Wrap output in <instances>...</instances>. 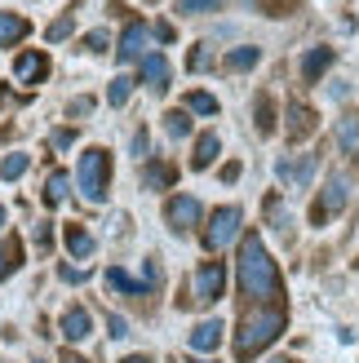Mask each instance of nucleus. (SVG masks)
<instances>
[{
	"label": "nucleus",
	"instance_id": "obj_26",
	"mask_svg": "<svg viewBox=\"0 0 359 363\" xmlns=\"http://www.w3.org/2000/svg\"><path fill=\"white\" fill-rule=\"evenodd\" d=\"M337 142H342V151H359V111H350L342 120V129H337Z\"/></svg>",
	"mask_w": 359,
	"mask_h": 363
},
{
	"label": "nucleus",
	"instance_id": "obj_1",
	"mask_svg": "<svg viewBox=\"0 0 359 363\" xmlns=\"http://www.w3.org/2000/svg\"><path fill=\"white\" fill-rule=\"evenodd\" d=\"M236 288L248 301H280L284 288H280V270L266 252L262 235L258 230H244L240 240V257H236Z\"/></svg>",
	"mask_w": 359,
	"mask_h": 363
},
{
	"label": "nucleus",
	"instance_id": "obj_3",
	"mask_svg": "<svg viewBox=\"0 0 359 363\" xmlns=\"http://www.w3.org/2000/svg\"><path fill=\"white\" fill-rule=\"evenodd\" d=\"M76 182H80V195L89 204H102L106 191H111V155L102 147H89L80 155V169H76Z\"/></svg>",
	"mask_w": 359,
	"mask_h": 363
},
{
	"label": "nucleus",
	"instance_id": "obj_15",
	"mask_svg": "<svg viewBox=\"0 0 359 363\" xmlns=\"http://www.w3.org/2000/svg\"><path fill=\"white\" fill-rule=\"evenodd\" d=\"M333 58H337V49H328V45L311 49L306 58H302V80H306V84H315V80H319V76H324V71L333 67Z\"/></svg>",
	"mask_w": 359,
	"mask_h": 363
},
{
	"label": "nucleus",
	"instance_id": "obj_7",
	"mask_svg": "<svg viewBox=\"0 0 359 363\" xmlns=\"http://www.w3.org/2000/svg\"><path fill=\"white\" fill-rule=\"evenodd\" d=\"M13 76H18V84H40L49 76V53L45 49H23L13 58Z\"/></svg>",
	"mask_w": 359,
	"mask_h": 363
},
{
	"label": "nucleus",
	"instance_id": "obj_18",
	"mask_svg": "<svg viewBox=\"0 0 359 363\" xmlns=\"http://www.w3.org/2000/svg\"><path fill=\"white\" fill-rule=\"evenodd\" d=\"M62 240H67V252H71V257H94V235H89L80 222H71V226L62 230Z\"/></svg>",
	"mask_w": 359,
	"mask_h": 363
},
{
	"label": "nucleus",
	"instance_id": "obj_4",
	"mask_svg": "<svg viewBox=\"0 0 359 363\" xmlns=\"http://www.w3.org/2000/svg\"><path fill=\"white\" fill-rule=\"evenodd\" d=\"M240 226H244V213H240L236 204H222V208H213V213H209V226H204L200 240H204L209 252H218V248H226V244L240 235Z\"/></svg>",
	"mask_w": 359,
	"mask_h": 363
},
{
	"label": "nucleus",
	"instance_id": "obj_37",
	"mask_svg": "<svg viewBox=\"0 0 359 363\" xmlns=\"http://www.w3.org/2000/svg\"><path fill=\"white\" fill-rule=\"evenodd\" d=\"M58 275H62L67 284H84V279H89V270H76V266H58Z\"/></svg>",
	"mask_w": 359,
	"mask_h": 363
},
{
	"label": "nucleus",
	"instance_id": "obj_11",
	"mask_svg": "<svg viewBox=\"0 0 359 363\" xmlns=\"http://www.w3.org/2000/svg\"><path fill=\"white\" fill-rule=\"evenodd\" d=\"M58 333H62L67 341H84L89 333H94V315H89L84 306H67V311H62V323H58Z\"/></svg>",
	"mask_w": 359,
	"mask_h": 363
},
{
	"label": "nucleus",
	"instance_id": "obj_45",
	"mask_svg": "<svg viewBox=\"0 0 359 363\" xmlns=\"http://www.w3.org/2000/svg\"><path fill=\"white\" fill-rule=\"evenodd\" d=\"M191 363H213V359H191Z\"/></svg>",
	"mask_w": 359,
	"mask_h": 363
},
{
	"label": "nucleus",
	"instance_id": "obj_16",
	"mask_svg": "<svg viewBox=\"0 0 359 363\" xmlns=\"http://www.w3.org/2000/svg\"><path fill=\"white\" fill-rule=\"evenodd\" d=\"M106 284L116 288V293H124V297H147L151 288H147V279H133L129 270H120V266H111L106 270Z\"/></svg>",
	"mask_w": 359,
	"mask_h": 363
},
{
	"label": "nucleus",
	"instance_id": "obj_22",
	"mask_svg": "<svg viewBox=\"0 0 359 363\" xmlns=\"http://www.w3.org/2000/svg\"><path fill=\"white\" fill-rule=\"evenodd\" d=\"M67 186H71V177H67L62 169H53V173L45 177V204H49V208L62 204V199H67Z\"/></svg>",
	"mask_w": 359,
	"mask_h": 363
},
{
	"label": "nucleus",
	"instance_id": "obj_43",
	"mask_svg": "<svg viewBox=\"0 0 359 363\" xmlns=\"http://www.w3.org/2000/svg\"><path fill=\"white\" fill-rule=\"evenodd\" d=\"M271 363H297V359H271Z\"/></svg>",
	"mask_w": 359,
	"mask_h": 363
},
{
	"label": "nucleus",
	"instance_id": "obj_34",
	"mask_svg": "<svg viewBox=\"0 0 359 363\" xmlns=\"http://www.w3.org/2000/svg\"><path fill=\"white\" fill-rule=\"evenodd\" d=\"M106 333H111V337L120 341V337H129V323H124V319H120V315L111 311V315H106Z\"/></svg>",
	"mask_w": 359,
	"mask_h": 363
},
{
	"label": "nucleus",
	"instance_id": "obj_35",
	"mask_svg": "<svg viewBox=\"0 0 359 363\" xmlns=\"http://www.w3.org/2000/svg\"><path fill=\"white\" fill-rule=\"evenodd\" d=\"M94 111V98H71L67 102V116H89Z\"/></svg>",
	"mask_w": 359,
	"mask_h": 363
},
{
	"label": "nucleus",
	"instance_id": "obj_38",
	"mask_svg": "<svg viewBox=\"0 0 359 363\" xmlns=\"http://www.w3.org/2000/svg\"><path fill=\"white\" fill-rule=\"evenodd\" d=\"M35 244H40V248L49 252V244H53V226H49V222H40V226H35Z\"/></svg>",
	"mask_w": 359,
	"mask_h": 363
},
{
	"label": "nucleus",
	"instance_id": "obj_39",
	"mask_svg": "<svg viewBox=\"0 0 359 363\" xmlns=\"http://www.w3.org/2000/svg\"><path fill=\"white\" fill-rule=\"evenodd\" d=\"M133 155H147V129L133 133Z\"/></svg>",
	"mask_w": 359,
	"mask_h": 363
},
{
	"label": "nucleus",
	"instance_id": "obj_14",
	"mask_svg": "<svg viewBox=\"0 0 359 363\" xmlns=\"http://www.w3.org/2000/svg\"><path fill=\"white\" fill-rule=\"evenodd\" d=\"M218 151H222V138H218V133H200V138H195V151H191V169H195V173L213 169Z\"/></svg>",
	"mask_w": 359,
	"mask_h": 363
},
{
	"label": "nucleus",
	"instance_id": "obj_42",
	"mask_svg": "<svg viewBox=\"0 0 359 363\" xmlns=\"http://www.w3.org/2000/svg\"><path fill=\"white\" fill-rule=\"evenodd\" d=\"M62 363H84V359H80V354H67V359H62Z\"/></svg>",
	"mask_w": 359,
	"mask_h": 363
},
{
	"label": "nucleus",
	"instance_id": "obj_12",
	"mask_svg": "<svg viewBox=\"0 0 359 363\" xmlns=\"http://www.w3.org/2000/svg\"><path fill=\"white\" fill-rule=\"evenodd\" d=\"M222 319H204V323H195L191 328V350L195 354H209V350H218L222 346Z\"/></svg>",
	"mask_w": 359,
	"mask_h": 363
},
{
	"label": "nucleus",
	"instance_id": "obj_13",
	"mask_svg": "<svg viewBox=\"0 0 359 363\" xmlns=\"http://www.w3.org/2000/svg\"><path fill=\"white\" fill-rule=\"evenodd\" d=\"M142 84L155 89V94L169 89V58L165 53H147V58H142Z\"/></svg>",
	"mask_w": 359,
	"mask_h": 363
},
{
	"label": "nucleus",
	"instance_id": "obj_25",
	"mask_svg": "<svg viewBox=\"0 0 359 363\" xmlns=\"http://www.w3.org/2000/svg\"><path fill=\"white\" fill-rule=\"evenodd\" d=\"M253 111H258V133L266 138V133L275 129V102H271V94H258V106H253Z\"/></svg>",
	"mask_w": 359,
	"mask_h": 363
},
{
	"label": "nucleus",
	"instance_id": "obj_5",
	"mask_svg": "<svg viewBox=\"0 0 359 363\" xmlns=\"http://www.w3.org/2000/svg\"><path fill=\"white\" fill-rule=\"evenodd\" d=\"M165 217H169V226H173L177 235H187V230L200 226L204 208H200V199H195V195H173L169 204H165Z\"/></svg>",
	"mask_w": 359,
	"mask_h": 363
},
{
	"label": "nucleus",
	"instance_id": "obj_44",
	"mask_svg": "<svg viewBox=\"0 0 359 363\" xmlns=\"http://www.w3.org/2000/svg\"><path fill=\"white\" fill-rule=\"evenodd\" d=\"M0 226H5V204H0Z\"/></svg>",
	"mask_w": 359,
	"mask_h": 363
},
{
	"label": "nucleus",
	"instance_id": "obj_30",
	"mask_svg": "<svg viewBox=\"0 0 359 363\" xmlns=\"http://www.w3.org/2000/svg\"><path fill=\"white\" fill-rule=\"evenodd\" d=\"M165 129H169V138H187L191 133V111H169Z\"/></svg>",
	"mask_w": 359,
	"mask_h": 363
},
{
	"label": "nucleus",
	"instance_id": "obj_20",
	"mask_svg": "<svg viewBox=\"0 0 359 363\" xmlns=\"http://www.w3.org/2000/svg\"><path fill=\"white\" fill-rule=\"evenodd\" d=\"M31 31V23H27V18L23 13H0V45H18V40H23V35Z\"/></svg>",
	"mask_w": 359,
	"mask_h": 363
},
{
	"label": "nucleus",
	"instance_id": "obj_27",
	"mask_svg": "<svg viewBox=\"0 0 359 363\" xmlns=\"http://www.w3.org/2000/svg\"><path fill=\"white\" fill-rule=\"evenodd\" d=\"M187 111H195V116H218V98L204 94V89H195V94H187Z\"/></svg>",
	"mask_w": 359,
	"mask_h": 363
},
{
	"label": "nucleus",
	"instance_id": "obj_40",
	"mask_svg": "<svg viewBox=\"0 0 359 363\" xmlns=\"http://www.w3.org/2000/svg\"><path fill=\"white\" fill-rule=\"evenodd\" d=\"M155 40L169 45V40H173V27H169V23H155Z\"/></svg>",
	"mask_w": 359,
	"mask_h": 363
},
{
	"label": "nucleus",
	"instance_id": "obj_36",
	"mask_svg": "<svg viewBox=\"0 0 359 363\" xmlns=\"http://www.w3.org/2000/svg\"><path fill=\"white\" fill-rule=\"evenodd\" d=\"M49 142L62 151V147H71V142H76V129H53V138H49Z\"/></svg>",
	"mask_w": 359,
	"mask_h": 363
},
{
	"label": "nucleus",
	"instance_id": "obj_41",
	"mask_svg": "<svg viewBox=\"0 0 359 363\" xmlns=\"http://www.w3.org/2000/svg\"><path fill=\"white\" fill-rule=\"evenodd\" d=\"M120 363H151V354H129V359H120Z\"/></svg>",
	"mask_w": 359,
	"mask_h": 363
},
{
	"label": "nucleus",
	"instance_id": "obj_19",
	"mask_svg": "<svg viewBox=\"0 0 359 363\" xmlns=\"http://www.w3.org/2000/svg\"><path fill=\"white\" fill-rule=\"evenodd\" d=\"M18 266H23V240L9 235V240H0V279H9Z\"/></svg>",
	"mask_w": 359,
	"mask_h": 363
},
{
	"label": "nucleus",
	"instance_id": "obj_6",
	"mask_svg": "<svg viewBox=\"0 0 359 363\" xmlns=\"http://www.w3.org/2000/svg\"><path fill=\"white\" fill-rule=\"evenodd\" d=\"M222 293H226V262H200V270H195V297L222 301Z\"/></svg>",
	"mask_w": 359,
	"mask_h": 363
},
{
	"label": "nucleus",
	"instance_id": "obj_23",
	"mask_svg": "<svg viewBox=\"0 0 359 363\" xmlns=\"http://www.w3.org/2000/svg\"><path fill=\"white\" fill-rule=\"evenodd\" d=\"M27 169H31V155L13 151V155H5V160H0V182H13V177H23Z\"/></svg>",
	"mask_w": 359,
	"mask_h": 363
},
{
	"label": "nucleus",
	"instance_id": "obj_9",
	"mask_svg": "<svg viewBox=\"0 0 359 363\" xmlns=\"http://www.w3.org/2000/svg\"><path fill=\"white\" fill-rule=\"evenodd\" d=\"M315 129H319V116H315L302 98H293V102H289V129H284V133H289V142L297 147V142H306Z\"/></svg>",
	"mask_w": 359,
	"mask_h": 363
},
{
	"label": "nucleus",
	"instance_id": "obj_17",
	"mask_svg": "<svg viewBox=\"0 0 359 363\" xmlns=\"http://www.w3.org/2000/svg\"><path fill=\"white\" fill-rule=\"evenodd\" d=\"M311 173H315V160H311V155H297V160H280V177H289L293 186H302V191H306Z\"/></svg>",
	"mask_w": 359,
	"mask_h": 363
},
{
	"label": "nucleus",
	"instance_id": "obj_10",
	"mask_svg": "<svg viewBox=\"0 0 359 363\" xmlns=\"http://www.w3.org/2000/svg\"><path fill=\"white\" fill-rule=\"evenodd\" d=\"M116 58L120 62H142V58H147V23H129V27H124Z\"/></svg>",
	"mask_w": 359,
	"mask_h": 363
},
{
	"label": "nucleus",
	"instance_id": "obj_21",
	"mask_svg": "<svg viewBox=\"0 0 359 363\" xmlns=\"http://www.w3.org/2000/svg\"><path fill=\"white\" fill-rule=\"evenodd\" d=\"M262 62V49L258 45H244V49H231L226 53V71H253Z\"/></svg>",
	"mask_w": 359,
	"mask_h": 363
},
{
	"label": "nucleus",
	"instance_id": "obj_33",
	"mask_svg": "<svg viewBox=\"0 0 359 363\" xmlns=\"http://www.w3.org/2000/svg\"><path fill=\"white\" fill-rule=\"evenodd\" d=\"M187 67H191V71H209V67H213V53H209L204 45H195V49L187 53Z\"/></svg>",
	"mask_w": 359,
	"mask_h": 363
},
{
	"label": "nucleus",
	"instance_id": "obj_31",
	"mask_svg": "<svg viewBox=\"0 0 359 363\" xmlns=\"http://www.w3.org/2000/svg\"><path fill=\"white\" fill-rule=\"evenodd\" d=\"M226 0H177V13H209V9H222Z\"/></svg>",
	"mask_w": 359,
	"mask_h": 363
},
{
	"label": "nucleus",
	"instance_id": "obj_29",
	"mask_svg": "<svg viewBox=\"0 0 359 363\" xmlns=\"http://www.w3.org/2000/svg\"><path fill=\"white\" fill-rule=\"evenodd\" d=\"M71 27H76V18H71V13L53 18V23L45 27V40H53V45H58V40H67V35H71Z\"/></svg>",
	"mask_w": 359,
	"mask_h": 363
},
{
	"label": "nucleus",
	"instance_id": "obj_24",
	"mask_svg": "<svg viewBox=\"0 0 359 363\" xmlns=\"http://www.w3.org/2000/svg\"><path fill=\"white\" fill-rule=\"evenodd\" d=\"M142 182H147L151 191H160V186H173V182H177V169H173V164H151L147 173H142Z\"/></svg>",
	"mask_w": 359,
	"mask_h": 363
},
{
	"label": "nucleus",
	"instance_id": "obj_2",
	"mask_svg": "<svg viewBox=\"0 0 359 363\" xmlns=\"http://www.w3.org/2000/svg\"><path fill=\"white\" fill-rule=\"evenodd\" d=\"M284 323H289V315H284L280 301H275V306H262V311H253V315H244V319L236 323V359L248 363L253 354H262L271 341H280Z\"/></svg>",
	"mask_w": 359,
	"mask_h": 363
},
{
	"label": "nucleus",
	"instance_id": "obj_8",
	"mask_svg": "<svg viewBox=\"0 0 359 363\" xmlns=\"http://www.w3.org/2000/svg\"><path fill=\"white\" fill-rule=\"evenodd\" d=\"M346 199H350L346 177H342V173H328V182H324V195H319V208H315V222H324V217L342 213V208H346Z\"/></svg>",
	"mask_w": 359,
	"mask_h": 363
},
{
	"label": "nucleus",
	"instance_id": "obj_28",
	"mask_svg": "<svg viewBox=\"0 0 359 363\" xmlns=\"http://www.w3.org/2000/svg\"><path fill=\"white\" fill-rule=\"evenodd\" d=\"M129 94H133V80H129V76H116L111 89H106V102H111V106H124V102H129Z\"/></svg>",
	"mask_w": 359,
	"mask_h": 363
},
{
	"label": "nucleus",
	"instance_id": "obj_32",
	"mask_svg": "<svg viewBox=\"0 0 359 363\" xmlns=\"http://www.w3.org/2000/svg\"><path fill=\"white\" fill-rule=\"evenodd\" d=\"M106 45H111V35H106V31H89L84 40H80L84 53H106Z\"/></svg>",
	"mask_w": 359,
	"mask_h": 363
},
{
	"label": "nucleus",
	"instance_id": "obj_46",
	"mask_svg": "<svg viewBox=\"0 0 359 363\" xmlns=\"http://www.w3.org/2000/svg\"><path fill=\"white\" fill-rule=\"evenodd\" d=\"M35 363H45V359H35Z\"/></svg>",
	"mask_w": 359,
	"mask_h": 363
}]
</instances>
